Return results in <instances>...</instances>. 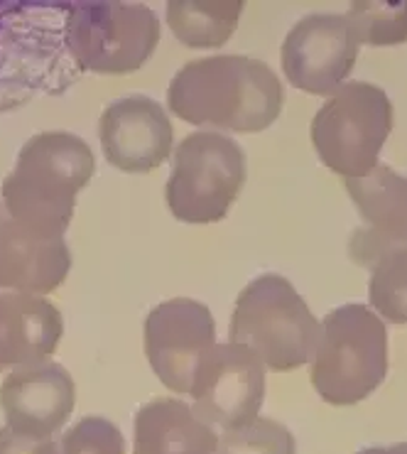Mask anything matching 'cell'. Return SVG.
<instances>
[{"instance_id": "cell-1", "label": "cell", "mask_w": 407, "mask_h": 454, "mask_svg": "<svg viewBox=\"0 0 407 454\" xmlns=\"http://www.w3.org/2000/svg\"><path fill=\"white\" fill-rule=\"evenodd\" d=\"M285 89L261 59L214 54L192 59L172 76L168 106L192 126L261 133L280 116Z\"/></svg>"}, {"instance_id": "cell-2", "label": "cell", "mask_w": 407, "mask_h": 454, "mask_svg": "<svg viewBox=\"0 0 407 454\" xmlns=\"http://www.w3.org/2000/svg\"><path fill=\"white\" fill-rule=\"evenodd\" d=\"M96 160L74 133L47 130L32 136L3 180V212L37 236H64L72 223L76 194L91 182Z\"/></svg>"}, {"instance_id": "cell-3", "label": "cell", "mask_w": 407, "mask_h": 454, "mask_svg": "<svg viewBox=\"0 0 407 454\" xmlns=\"http://www.w3.org/2000/svg\"><path fill=\"white\" fill-rule=\"evenodd\" d=\"M322 325L294 286L278 273L258 275L240 290L229 337L248 347L270 371H294L309 364Z\"/></svg>"}, {"instance_id": "cell-4", "label": "cell", "mask_w": 407, "mask_h": 454, "mask_svg": "<svg viewBox=\"0 0 407 454\" xmlns=\"http://www.w3.org/2000/svg\"><path fill=\"white\" fill-rule=\"evenodd\" d=\"M309 364V379L322 401L332 405L365 401L386 380V322L365 305L336 307L324 317Z\"/></svg>"}, {"instance_id": "cell-5", "label": "cell", "mask_w": 407, "mask_h": 454, "mask_svg": "<svg viewBox=\"0 0 407 454\" xmlns=\"http://www.w3.org/2000/svg\"><path fill=\"white\" fill-rule=\"evenodd\" d=\"M246 184V155L233 137L216 130L189 133L175 148L165 200L184 223H216Z\"/></svg>"}, {"instance_id": "cell-6", "label": "cell", "mask_w": 407, "mask_h": 454, "mask_svg": "<svg viewBox=\"0 0 407 454\" xmlns=\"http://www.w3.org/2000/svg\"><path fill=\"white\" fill-rule=\"evenodd\" d=\"M393 130V101L376 84L346 82L312 121V143L326 168L346 180L364 177Z\"/></svg>"}, {"instance_id": "cell-7", "label": "cell", "mask_w": 407, "mask_h": 454, "mask_svg": "<svg viewBox=\"0 0 407 454\" xmlns=\"http://www.w3.org/2000/svg\"><path fill=\"white\" fill-rule=\"evenodd\" d=\"M160 43V20L137 3H84L67 15V47L82 69L130 74Z\"/></svg>"}, {"instance_id": "cell-8", "label": "cell", "mask_w": 407, "mask_h": 454, "mask_svg": "<svg viewBox=\"0 0 407 454\" xmlns=\"http://www.w3.org/2000/svg\"><path fill=\"white\" fill-rule=\"evenodd\" d=\"M189 395L194 412L209 425L221 430L248 425L265 401V366L243 344H214L199 359Z\"/></svg>"}, {"instance_id": "cell-9", "label": "cell", "mask_w": 407, "mask_h": 454, "mask_svg": "<svg viewBox=\"0 0 407 454\" xmlns=\"http://www.w3.org/2000/svg\"><path fill=\"white\" fill-rule=\"evenodd\" d=\"M216 344L211 309L192 297H172L145 319V356L160 383L189 395L199 359Z\"/></svg>"}, {"instance_id": "cell-10", "label": "cell", "mask_w": 407, "mask_h": 454, "mask_svg": "<svg viewBox=\"0 0 407 454\" xmlns=\"http://www.w3.org/2000/svg\"><path fill=\"white\" fill-rule=\"evenodd\" d=\"M356 57L358 40L344 15L334 12H312L294 22L280 50L287 82L314 96L334 94L341 89L354 69Z\"/></svg>"}, {"instance_id": "cell-11", "label": "cell", "mask_w": 407, "mask_h": 454, "mask_svg": "<svg viewBox=\"0 0 407 454\" xmlns=\"http://www.w3.org/2000/svg\"><path fill=\"white\" fill-rule=\"evenodd\" d=\"M76 403V386L57 361H40L11 371L0 383V408L5 425L35 440H52Z\"/></svg>"}, {"instance_id": "cell-12", "label": "cell", "mask_w": 407, "mask_h": 454, "mask_svg": "<svg viewBox=\"0 0 407 454\" xmlns=\"http://www.w3.org/2000/svg\"><path fill=\"white\" fill-rule=\"evenodd\" d=\"M346 192L365 222L348 241L356 265L373 268L383 255L407 248V177L376 165L364 177L346 180Z\"/></svg>"}, {"instance_id": "cell-13", "label": "cell", "mask_w": 407, "mask_h": 454, "mask_svg": "<svg viewBox=\"0 0 407 454\" xmlns=\"http://www.w3.org/2000/svg\"><path fill=\"white\" fill-rule=\"evenodd\" d=\"M106 160L123 172H150L172 153L175 128L165 108L150 96H126L106 108L98 121Z\"/></svg>"}, {"instance_id": "cell-14", "label": "cell", "mask_w": 407, "mask_h": 454, "mask_svg": "<svg viewBox=\"0 0 407 454\" xmlns=\"http://www.w3.org/2000/svg\"><path fill=\"white\" fill-rule=\"evenodd\" d=\"M72 270V251L64 236L50 239L27 231L0 214V287L44 297L62 286Z\"/></svg>"}, {"instance_id": "cell-15", "label": "cell", "mask_w": 407, "mask_h": 454, "mask_svg": "<svg viewBox=\"0 0 407 454\" xmlns=\"http://www.w3.org/2000/svg\"><path fill=\"white\" fill-rule=\"evenodd\" d=\"M62 334V312L47 297L0 293V373L47 361Z\"/></svg>"}, {"instance_id": "cell-16", "label": "cell", "mask_w": 407, "mask_h": 454, "mask_svg": "<svg viewBox=\"0 0 407 454\" xmlns=\"http://www.w3.org/2000/svg\"><path fill=\"white\" fill-rule=\"evenodd\" d=\"M219 433L189 403L155 398L136 412L133 454H216Z\"/></svg>"}, {"instance_id": "cell-17", "label": "cell", "mask_w": 407, "mask_h": 454, "mask_svg": "<svg viewBox=\"0 0 407 454\" xmlns=\"http://www.w3.org/2000/svg\"><path fill=\"white\" fill-rule=\"evenodd\" d=\"M243 3H197L172 0L168 5V25L179 43L192 50L221 47L239 25Z\"/></svg>"}, {"instance_id": "cell-18", "label": "cell", "mask_w": 407, "mask_h": 454, "mask_svg": "<svg viewBox=\"0 0 407 454\" xmlns=\"http://www.w3.org/2000/svg\"><path fill=\"white\" fill-rule=\"evenodd\" d=\"M344 18L358 44L393 47L407 43V3H351Z\"/></svg>"}, {"instance_id": "cell-19", "label": "cell", "mask_w": 407, "mask_h": 454, "mask_svg": "<svg viewBox=\"0 0 407 454\" xmlns=\"http://www.w3.org/2000/svg\"><path fill=\"white\" fill-rule=\"evenodd\" d=\"M368 300L380 319L407 325V248L383 255L371 268Z\"/></svg>"}, {"instance_id": "cell-20", "label": "cell", "mask_w": 407, "mask_h": 454, "mask_svg": "<svg viewBox=\"0 0 407 454\" xmlns=\"http://www.w3.org/2000/svg\"><path fill=\"white\" fill-rule=\"evenodd\" d=\"M216 454H297L294 434L278 420L255 418L219 434Z\"/></svg>"}, {"instance_id": "cell-21", "label": "cell", "mask_w": 407, "mask_h": 454, "mask_svg": "<svg viewBox=\"0 0 407 454\" xmlns=\"http://www.w3.org/2000/svg\"><path fill=\"white\" fill-rule=\"evenodd\" d=\"M54 454H126V440L111 420L86 415L54 440Z\"/></svg>"}, {"instance_id": "cell-22", "label": "cell", "mask_w": 407, "mask_h": 454, "mask_svg": "<svg viewBox=\"0 0 407 454\" xmlns=\"http://www.w3.org/2000/svg\"><path fill=\"white\" fill-rule=\"evenodd\" d=\"M54 440H35L15 433L8 425L0 427V454H54Z\"/></svg>"}, {"instance_id": "cell-23", "label": "cell", "mask_w": 407, "mask_h": 454, "mask_svg": "<svg viewBox=\"0 0 407 454\" xmlns=\"http://www.w3.org/2000/svg\"><path fill=\"white\" fill-rule=\"evenodd\" d=\"M356 454H407V442L387 444V447H365Z\"/></svg>"}]
</instances>
